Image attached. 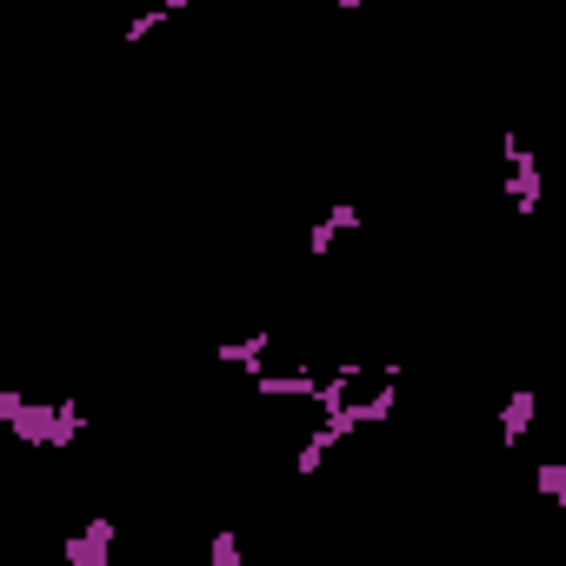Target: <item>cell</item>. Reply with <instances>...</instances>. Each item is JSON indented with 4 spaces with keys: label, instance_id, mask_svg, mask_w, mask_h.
Segmentation results:
<instances>
[{
    "label": "cell",
    "instance_id": "obj_2",
    "mask_svg": "<svg viewBox=\"0 0 566 566\" xmlns=\"http://www.w3.org/2000/svg\"><path fill=\"white\" fill-rule=\"evenodd\" d=\"M107 553H114V520H107V513L61 539V559H67V566H107Z\"/></svg>",
    "mask_w": 566,
    "mask_h": 566
},
{
    "label": "cell",
    "instance_id": "obj_4",
    "mask_svg": "<svg viewBox=\"0 0 566 566\" xmlns=\"http://www.w3.org/2000/svg\"><path fill=\"white\" fill-rule=\"evenodd\" d=\"M533 407H539V400H533V387H520V394L500 407V447H520V440L533 433Z\"/></svg>",
    "mask_w": 566,
    "mask_h": 566
},
{
    "label": "cell",
    "instance_id": "obj_5",
    "mask_svg": "<svg viewBox=\"0 0 566 566\" xmlns=\"http://www.w3.org/2000/svg\"><path fill=\"white\" fill-rule=\"evenodd\" d=\"M533 480H539V493H546V500H566V467H559V460H546Z\"/></svg>",
    "mask_w": 566,
    "mask_h": 566
},
{
    "label": "cell",
    "instance_id": "obj_1",
    "mask_svg": "<svg viewBox=\"0 0 566 566\" xmlns=\"http://www.w3.org/2000/svg\"><path fill=\"white\" fill-rule=\"evenodd\" d=\"M500 154H506V200H513L520 213H533V207H539V160H533L526 147H513V134L500 140Z\"/></svg>",
    "mask_w": 566,
    "mask_h": 566
},
{
    "label": "cell",
    "instance_id": "obj_3",
    "mask_svg": "<svg viewBox=\"0 0 566 566\" xmlns=\"http://www.w3.org/2000/svg\"><path fill=\"white\" fill-rule=\"evenodd\" d=\"M266 354H273V327H253L247 340L220 347V367H247V380H253V374H266Z\"/></svg>",
    "mask_w": 566,
    "mask_h": 566
}]
</instances>
